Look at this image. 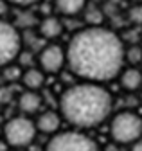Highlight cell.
Here are the masks:
<instances>
[{
	"label": "cell",
	"mask_w": 142,
	"mask_h": 151,
	"mask_svg": "<svg viewBox=\"0 0 142 151\" xmlns=\"http://www.w3.org/2000/svg\"><path fill=\"white\" fill-rule=\"evenodd\" d=\"M65 58L74 76L103 85L124 68V40L104 25L85 27L70 38Z\"/></svg>",
	"instance_id": "cell-1"
},
{
	"label": "cell",
	"mask_w": 142,
	"mask_h": 151,
	"mask_svg": "<svg viewBox=\"0 0 142 151\" xmlns=\"http://www.w3.org/2000/svg\"><path fill=\"white\" fill-rule=\"evenodd\" d=\"M113 97L99 83L83 81L68 86L60 97V115L77 129L97 128L110 117Z\"/></svg>",
	"instance_id": "cell-2"
},
{
	"label": "cell",
	"mask_w": 142,
	"mask_h": 151,
	"mask_svg": "<svg viewBox=\"0 0 142 151\" xmlns=\"http://www.w3.org/2000/svg\"><path fill=\"white\" fill-rule=\"evenodd\" d=\"M110 135L115 144H133L142 137V117L130 110L115 113L110 122Z\"/></svg>",
	"instance_id": "cell-3"
},
{
	"label": "cell",
	"mask_w": 142,
	"mask_h": 151,
	"mask_svg": "<svg viewBox=\"0 0 142 151\" xmlns=\"http://www.w3.org/2000/svg\"><path fill=\"white\" fill-rule=\"evenodd\" d=\"M36 133L38 131H36V126H34V121L29 119L27 115L11 117L9 121H6L2 128L4 140L13 149H24L31 146L36 139Z\"/></svg>",
	"instance_id": "cell-4"
},
{
	"label": "cell",
	"mask_w": 142,
	"mask_h": 151,
	"mask_svg": "<svg viewBox=\"0 0 142 151\" xmlns=\"http://www.w3.org/2000/svg\"><path fill=\"white\" fill-rule=\"evenodd\" d=\"M45 151H101V149L92 137H88L83 131L70 129L54 133V137L47 142Z\"/></svg>",
	"instance_id": "cell-5"
},
{
	"label": "cell",
	"mask_w": 142,
	"mask_h": 151,
	"mask_svg": "<svg viewBox=\"0 0 142 151\" xmlns=\"http://www.w3.org/2000/svg\"><path fill=\"white\" fill-rule=\"evenodd\" d=\"M24 47V38L14 24L0 18V68L18 60Z\"/></svg>",
	"instance_id": "cell-6"
},
{
	"label": "cell",
	"mask_w": 142,
	"mask_h": 151,
	"mask_svg": "<svg viewBox=\"0 0 142 151\" xmlns=\"http://www.w3.org/2000/svg\"><path fill=\"white\" fill-rule=\"evenodd\" d=\"M38 68L47 76V74H60L65 65H67V58H65V49L54 42H50L47 45L42 47V50L38 52L36 58Z\"/></svg>",
	"instance_id": "cell-7"
},
{
	"label": "cell",
	"mask_w": 142,
	"mask_h": 151,
	"mask_svg": "<svg viewBox=\"0 0 142 151\" xmlns=\"http://www.w3.org/2000/svg\"><path fill=\"white\" fill-rule=\"evenodd\" d=\"M63 31H65L63 22L60 20L58 16H54V14H47V16H43L42 20L38 22V34L43 38V40H47V42L58 40V38L63 34Z\"/></svg>",
	"instance_id": "cell-8"
},
{
	"label": "cell",
	"mask_w": 142,
	"mask_h": 151,
	"mask_svg": "<svg viewBox=\"0 0 142 151\" xmlns=\"http://www.w3.org/2000/svg\"><path fill=\"white\" fill-rule=\"evenodd\" d=\"M34 126H36V131H42L45 135H54L60 131L61 115L54 110H45L38 115V119L34 121Z\"/></svg>",
	"instance_id": "cell-9"
},
{
	"label": "cell",
	"mask_w": 142,
	"mask_h": 151,
	"mask_svg": "<svg viewBox=\"0 0 142 151\" xmlns=\"http://www.w3.org/2000/svg\"><path fill=\"white\" fill-rule=\"evenodd\" d=\"M42 104H43V99L38 92L24 90L18 96V110L22 111V115H34V113H38Z\"/></svg>",
	"instance_id": "cell-10"
},
{
	"label": "cell",
	"mask_w": 142,
	"mask_h": 151,
	"mask_svg": "<svg viewBox=\"0 0 142 151\" xmlns=\"http://www.w3.org/2000/svg\"><path fill=\"white\" fill-rule=\"evenodd\" d=\"M117 78H119L122 90H126V92H137L142 88V70L137 67L122 68Z\"/></svg>",
	"instance_id": "cell-11"
},
{
	"label": "cell",
	"mask_w": 142,
	"mask_h": 151,
	"mask_svg": "<svg viewBox=\"0 0 142 151\" xmlns=\"http://www.w3.org/2000/svg\"><path fill=\"white\" fill-rule=\"evenodd\" d=\"M20 81H22V85H24L25 90L38 92V90L45 85V74H43L38 67H29V68L22 70Z\"/></svg>",
	"instance_id": "cell-12"
},
{
	"label": "cell",
	"mask_w": 142,
	"mask_h": 151,
	"mask_svg": "<svg viewBox=\"0 0 142 151\" xmlns=\"http://www.w3.org/2000/svg\"><path fill=\"white\" fill-rule=\"evenodd\" d=\"M86 4H88V0H54V9L61 16L74 18L83 13Z\"/></svg>",
	"instance_id": "cell-13"
},
{
	"label": "cell",
	"mask_w": 142,
	"mask_h": 151,
	"mask_svg": "<svg viewBox=\"0 0 142 151\" xmlns=\"http://www.w3.org/2000/svg\"><path fill=\"white\" fill-rule=\"evenodd\" d=\"M83 18H85V24L86 27H99L104 24L106 20V14H104V9L99 7L97 4H86V7L83 9Z\"/></svg>",
	"instance_id": "cell-14"
},
{
	"label": "cell",
	"mask_w": 142,
	"mask_h": 151,
	"mask_svg": "<svg viewBox=\"0 0 142 151\" xmlns=\"http://www.w3.org/2000/svg\"><path fill=\"white\" fill-rule=\"evenodd\" d=\"M130 63V67H137L142 63V47L138 43H131L124 47V63Z\"/></svg>",
	"instance_id": "cell-15"
},
{
	"label": "cell",
	"mask_w": 142,
	"mask_h": 151,
	"mask_svg": "<svg viewBox=\"0 0 142 151\" xmlns=\"http://www.w3.org/2000/svg\"><path fill=\"white\" fill-rule=\"evenodd\" d=\"M2 78H4V81H7V83L20 81V78H22V68H20V65H16V61L11 63V65H6V67L2 68Z\"/></svg>",
	"instance_id": "cell-16"
},
{
	"label": "cell",
	"mask_w": 142,
	"mask_h": 151,
	"mask_svg": "<svg viewBox=\"0 0 142 151\" xmlns=\"http://www.w3.org/2000/svg\"><path fill=\"white\" fill-rule=\"evenodd\" d=\"M128 18L133 25H142V4H135L128 11Z\"/></svg>",
	"instance_id": "cell-17"
},
{
	"label": "cell",
	"mask_w": 142,
	"mask_h": 151,
	"mask_svg": "<svg viewBox=\"0 0 142 151\" xmlns=\"http://www.w3.org/2000/svg\"><path fill=\"white\" fill-rule=\"evenodd\" d=\"M9 6H18V7H29V6H34L38 4L40 0H6Z\"/></svg>",
	"instance_id": "cell-18"
},
{
	"label": "cell",
	"mask_w": 142,
	"mask_h": 151,
	"mask_svg": "<svg viewBox=\"0 0 142 151\" xmlns=\"http://www.w3.org/2000/svg\"><path fill=\"white\" fill-rule=\"evenodd\" d=\"M11 99H13V92H11V88L2 86V88H0V104H6V103H9Z\"/></svg>",
	"instance_id": "cell-19"
},
{
	"label": "cell",
	"mask_w": 142,
	"mask_h": 151,
	"mask_svg": "<svg viewBox=\"0 0 142 151\" xmlns=\"http://www.w3.org/2000/svg\"><path fill=\"white\" fill-rule=\"evenodd\" d=\"M9 11V4L6 2V0H0V18H4Z\"/></svg>",
	"instance_id": "cell-20"
},
{
	"label": "cell",
	"mask_w": 142,
	"mask_h": 151,
	"mask_svg": "<svg viewBox=\"0 0 142 151\" xmlns=\"http://www.w3.org/2000/svg\"><path fill=\"white\" fill-rule=\"evenodd\" d=\"M130 151H142V137L131 144V149H130Z\"/></svg>",
	"instance_id": "cell-21"
},
{
	"label": "cell",
	"mask_w": 142,
	"mask_h": 151,
	"mask_svg": "<svg viewBox=\"0 0 142 151\" xmlns=\"http://www.w3.org/2000/svg\"><path fill=\"white\" fill-rule=\"evenodd\" d=\"M104 151H119V144L112 142V144H108V146L104 147Z\"/></svg>",
	"instance_id": "cell-22"
},
{
	"label": "cell",
	"mask_w": 142,
	"mask_h": 151,
	"mask_svg": "<svg viewBox=\"0 0 142 151\" xmlns=\"http://www.w3.org/2000/svg\"><path fill=\"white\" fill-rule=\"evenodd\" d=\"M131 2H135V4H138V2H142V0H131Z\"/></svg>",
	"instance_id": "cell-23"
},
{
	"label": "cell",
	"mask_w": 142,
	"mask_h": 151,
	"mask_svg": "<svg viewBox=\"0 0 142 151\" xmlns=\"http://www.w3.org/2000/svg\"><path fill=\"white\" fill-rule=\"evenodd\" d=\"M13 151H22V149H13Z\"/></svg>",
	"instance_id": "cell-24"
},
{
	"label": "cell",
	"mask_w": 142,
	"mask_h": 151,
	"mask_svg": "<svg viewBox=\"0 0 142 151\" xmlns=\"http://www.w3.org/2000/svg\"><path fill=\"white\" fill-rule=\"evenodd\" d=\"M140 99H142V93H140Z\"/></svg>",
	"instance_id": "cell-25"
}]
</instances>
